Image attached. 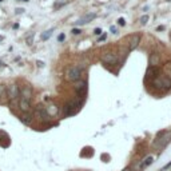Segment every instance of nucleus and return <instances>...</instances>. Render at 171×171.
<instances>
[{"mask_svg": "<svg viewBox=\"0 0 171 171\" xmlns=\"http://www.w3.org/2000/svg\"><path fill=\"white\" fill-rule=\"evenodd\" d=\"M170 142H171V132L160 131V132H158V136L154 143V147L157 148V150H162V148L166 147Z\"/></svg>", "mask_w": 171, "mask_h": 171, "instance_id": "f257e3e1", "label": "nucleus"}, {"mask_svg": "<svg viewBox=\"0 0 171 171\" xmlns=\"http://www.w3.org/2000/svg\"><path fill=\"white\" fill-rule=\"evenodd\" d=\"M152 84L162 91H167L171 88V79H169L166 75H158L155 79H152Z\"/></svg>", "mask_w": 171, "mask_h": 171, "instance_id": "f03ea898", "label": "nucleus"}, {"mask_svg": "<svg viewBox=\"0 0 171 171\" xmlns=\"http://www.w3.org/2000/svg\"><path fill=\"white\" fill-rule=\"evenodd\" d=\"M80 78H82V70H80V67L78 66H74V67H70L67 70L66 72V79L68 82H78V80H80Z\"/></svg>", "mask_w": 171, "mask_h": 171, "instance_id": "7ed1b4c3", "label": "nucleus"}, {"mask_svg": "<svg viewBox=\"0 0 171 171\" xmlns=\"http://www.w3.org/2000/svg\"><path fill=\"white\" fill-rule=\"evenodd\" d=\"M5 92H7V96H8V100H14V99H16L17 96L20 95V90H19V86L15 84V83H11L10 86L7 87V90H5Z\"/></svg>", "mask_w": 171, "mask_h": 171, "instance_id": "20e7f679", "label": "nucleus"}, {"mask_svg": "<svg viewBox=\"0 0 171 171\" xmlns=\"http://www.w3.org/2000/svg\"><path fill=\"white\" fill-rule=\"evenodd\" d=\"M80 106V102H75V100H72V102H68V103L64 106V110H63V114H64V116H70V115H74L76 112V110H78V107Z\"/></svg>", "mask_w": 171, "mask_h": 171, "instance_id": "39448f33", "label": "nucleus"}, {"mask_svg": "<svg viewBox=\"0 0 171 171\" xmlns=\"http://www.w3.org/2000/svg\"><path fill=\"white\" fill-rule=\"evenodd\" d=\"M75 91L78 92L80 99L84 98L86 91H87V83L84 80H78V82H75Z\"/></svg>", "mask_w": 171, "mask_h": 171, "instance_id": "423d86ee", "label": "nucleus"}, {"mask_svg": "<svg viewBox=\"0 0 171 171\" xmlns=\"http://www.w3.org/2000/svg\"><path fill=\"white\" fill-rule=\"evenodd\" d=\"M35 112H36V116H38L42 122H47V120L49 119V115H48L47 110H46V107L43 104H39L38 107H36Z\"/></svg>", "mask_w": 171, "mask_h": 171, "instance_id": "0eeeda50", "label": "nucleus"}, {"mask_svg": "<svg viewBox=\"0 0 171 171\" xmlns=\"http://www.w3.org/2000/svg\"><path fill=\"white\" fill-rule=\"evenodd\" d=\"M102 62H103L104 64H110V66H112L118 62V56L115 54H111V52H104L103 55H102Z\"/></svg>", "mask_w": 171, "mask_h": 171, "instance_id": "6e6552de", "label": "nucleus"}, {"mask_svg": "<svg viewBox=\"0 0 171 171\" xmlns=\"http://www.w3.org/2000/svg\"><path fill=\"white\" fill-rule=\"evenodd\" d=\"M95 17H96L95 12H88V14H86L84 16L80 17V19L76 21V24L78 26H83V24H87V23H90V21H92Z\"/></svg>", "mask_w": 171, "mask_h": 171, "instance_id": "1a4fd4ad", "label": "nucleus"}, {"mask_svg": "<svg viewBox=\"0 0 171 171\" xmlns=\"http://www.w3.org/2000/svg\"><path fill=\"white\" fill-rule=\"evenodd\" d=\"M139 42H141V35H139V33L132 35L131 38H130V40H128V49H130V51H134V49L138 47Z\"/></svg>", "mask_w": 171, "mask_h": 171, "instance_id": "9d476101", "label": "nucleus"}, {"mask_svg": "<svg viewBox=\"0 0 171 171\" xmlns=\"http://www.w3.org/2000/svg\"><path fill=\"white\" fill-rule=\"evenodd\" d=\"M154 162V158L151 157V155H147V157L144 158V159H142L141 160V163H139V166H138V169H139V171H142V170H144L146 167H148L150 164Z\"/></svg>", "mask_w": 171, "mask_h": 171, "instance_id": "9b49d317", "label": "nucleus"}, {"mask_svg": "<svg viewBox=\"0 0 171 171\" xmlns=\"http://www.w3.org/2000/svg\"><path fill=\"white\" fill-rule=\"evenodd\" d=\"M146 75H147L148 79H155L158 75H159V67H152L150 66L147 68V72H146Z\"/></svg>", "mask_w": 171, "mask_h": 171, "instance_id": "f8f14e48", "label": "nucleus"}, {"mask_svg": "<svg viewBox=\"0 0 171 171\" xmlns=\"http://www.w3.org/2000/svg\"><path fill=\"white\" fill-rule=\"evenodd\" d=\"M20 95H21V98L27 99V100H31V96H32V90H31V87H30V86H24V87H21V90H20Z\"/></svg>", "mask_w": 171, "mask_h": 171, "instance_id": "ddd939ff", "label": "nucleus"}, {"mask_svg": "<svg viewBox=\"0 0 171 171\" xmlns=\"http://www.w3.org/2000/svg\"><path fill=\"white\" fill-rule=\"evenodd\" d=\"M19 108L23 111V112H30V108H31L30 100H27V99H24V98H20V100H19Z\"/></svg>", "mask_w": 171, "mask_h": 171, "instance_id": "4468645a", "label": "nucleus"}, {"mask_svg": "<svg viewBox=\"0 0 171 171\" xmlns=\"http://www.w3.org/2000/svg\"><path fill=\"white\" fill-rule=\"evenodd\" d=\"M160 64V56L158 54H151L150 55V66L158 67Z\"/></svg>", "mask_w": 171, "mask_h": 171, "instance_id": "2eb2a0df", "label": "nucleus"}, {"mask_svg": "<svg viewBox=\"0 0 171 171\" xmlns=\"http://www.w3.org/2000/svg\"><path fill=\"white\" fill-rule=\"evenodd\" d=\"M46 110H47L49 116H55V115H58V112H59V108L55 104H51V106H48V107H46Z\"/></svg>", "mask_w": 171, "mask_h": 171, "instance_id": "dca6fc26", "label": "nucleus"}, {"mask_svg": "<svg viewBox=\"0 0 171 171\" xmlns=\"http://www.w3.org/2000/svg\"><path fill=\"white\" fill-rule=\"evenodd\" d=\"M52 32H54V28H49L47 31H44V32L42 33V40H43V42H46V40H48L49 38H51Z\"/></svg>", "mask_w": 171, "mask_h": 171, "instance_id": "f3484780", "label": "nucleus"}, {"mask_svg": "<svg viewBox=\"0 0 171 171\" xmlns=\"http://www.w3.org/2000/svg\"><path fill=\"white\" fill-rule=\"evenodd\" d=\"M163 71H164V74H166V76L169 78V79H171V62H169V63L164 64Z\"/></svg>", "mask_w": 171, "mask_h": 171, "instance_id": "a211bd4d", "label": "nucleus"}, {"mask_svg": "<svg viewBox=\"0 0 171 171\" xmlns=\"http://www.w3.org/2000/svg\"><path fill=\"white\" fill-rule=\"evenodd\" d=\"M31 120H32V115L30 112H27V115H23V116H21V122L24 124H30Z\"/></svg>", "mask_w": 171, "mask_h": 171, "instance_id": "6ab92c4d", "label": "nucleus"}, {"mask_svg": "<svg viewBox=\"0 0 171 171\" xmlns=\"http://www.w3.org/2000/svg\"><path fill=\"white\" fill-rule=\"evenodd\" d=\"M33 36H35V33L31 32L30 35L26 38V42H27V44H28V46H32V43H33Z\"/></svg>", "mask_w": 171, "mask_h": 171, "instance_id": "aec40b11", "label": "nucleus"}, {"mask_svg": "<svg viewBox=\"0 0 171 171\" xmlns=\"http://www.w3.org/2000/svg\"><path fill=\"white\" fill-rule=\"evenodd\" d=\"M148 19H150V17H148V15H143L141 19H139V23H141L142 26H146V23L148 21Z\"/></svg>", "mask_w": 171, "mask_h": 171, "instance_id": "412c9836", "label": "nucleus"}, {"mask_svg": "<svg viewBox=\"0 0 171 171\" xmlns=\"http://www.w3.org/2000/svg\"><path fill=\"white\" fill-rule=\"evenodd\" d=\"M66 0H60V2H58L56 3V4H55V8H60L62 7V5H64V4H66Z\"/></svg>", "mask_w": 171, "mask_h": 171, "instance_id": "4be33fe9", "label": "nucleus"}, {"mask_svg": "<svg viewBox=\"0 0 171 171\" xmlns=\"http://www.w3.org/2000/svg\"><path fill=\"white\" fill-rule=\"evenodd\" d=\"M4 95H5V87L0 84V98H3Z\"/></svg>", "mask_w": 171, "mask_h": 171, "instance_id": "5701e85b", "label": "nucleus"}, {"mask_svg": "<svg viewBox=\"0 0 171 171\" xmlns=\"http://www.w3.org/2000/svg\"><path fill=\"white\" fill-rule=\"evenodd\" d=\"M170 167H171V162H169V163H167V164H166V166H164V167H163V169H160L159 171H166V170H169V169H170Z\"/></svg>", "mask_w": 171, "mask_h": 171, "instance_id": "b1692460", "label": "nucleus"}, {"mask_svg": "<svg viewBox=\"0 0 171 171\" xmlns=\"http://www.w3.org/2000/svg\"><path fill=\"white\" fill-rule=\"evenodd\" d=\"M118 23H119V26H124V24H126V20H124L123 17H119V19H118Z\"/></svg>", "mask_w": 171, "mask_h": 171, "instance_id": "393cba45", "label": "nucleus"}, {"mask_svg": "<svg viewBox=\"0 0 171 171\" xmlns=\"http://www.w3.org/2000/svg\"><path fill=\"white\" fill-rule=\"evenodd\" d=\"M64 39H66V36H64V33H60V35L58 36V42H63Z\"/></svg>", "mask_w": 171, "mask_h": 171, "instance_id": "a878e982", "label": "nucleus"}, {"mask_svg": "<svg viewBox=\"0 0 171 171\" xmlns=\"http://www.w3.org/2000/svg\"><path fill=\"white\" fill-rule=\"evenodd\" d=\"M80 32H82V31H80L79 28H74V30H72V33H74V35H79Z\"/></svg>", "mask_w": 171, "mask_h": 171, "instance_id": "bb28decb", "label": "nucleus"}, {"mask_svg": "<svg viewBox=\"0 0 171 171\" xmlns=\"http://www.w3.org/2000/svg\"><path fill=\"white\" fill-rule=\"evenodd\" d=\"M94 33H95V35H100V33H102V30H100V28H95Z\"/></svg>", "mask_w": 171, "mask_h": 171, "instance_id": "cd10ccee", "label": "nucleus"}, {"mask_svg": "<svg viewBox=\"0 0 171 171\" xmlns=\"http://www.w3.org/2000/svg\"><path fill=\"white\" fill-rule=\"evenodd\" d=\"M24 10L23 8H16V14H23Z\"/></svg>", "mask_w": 171, "mask_h": 171, "instance_id": "c85d7f7f", "label": "nucleus"}, {"mask_svg": "<svg viewBox=\"0 0 171 171\" xmlns=\"http://www.w3.org/2000/svg\"><path fill=\"white\" fill-rule=\"evenodd\" d=\"M111 32H112V33H116V27H111Z\"/></svg>", "mask_w": 171, "mask_h": 171, "instance_id": "c756f323", "label": "nucleus"}, {"mask_svg": "<svg viewBox=\"0 0 171 171\" xmlns=\"http://www.w3.org/2000/svg\"><path fill=\"white\" fill-rule=\"evenodd\" d=\"M38 66L39 67H43V66H44V63H43V62H40V60H38Z\"/></svg>", "mask_w": 171, "mask_h": 171, "instance_id": "7c9ffc66", "label": "nucleus"}, {"mask_svg": "<svg viewBox=\"0 0 171 171\" xmlns=\"http://www.w3.org/2000/svg\"><path fill=\"white\" fill-rule=\"evenodd\" d=\"M106 39V35H103V36H100V38H99V42H102V40H104Z\"/></svg>", "mask_w": 171, "mask_h": 171, "instance_id": "2f4dec72", "label": "nucleus"}, {"mask_svg": "<svg viewBox=\"0 0 171 171\" xmlns=\"http://www.w3.org/2000/svg\"><path fill=\"white\" fill-rule=\"evenodd\" d=\"M157 30H158V31H162V30H164V27H163V26H160V27H158Z\"/></svg>", "mask_w": 171, "mask_h": 171, "instance_id": "473e14b6", "label": "nucleus"}, {"mask_svg": "<svg viewBox=\"0 0 171 171\" xmlns=\"http://www.w3.org/2000/svg\"><path fill=\"white\" fill-rule=\"evenodd\" d=\"M2 67H4V63H3V62L0 60V68H2Z\"/></svg>", "mask_w": 171, "mask_h": 171, "instance_id": "72a5a7b5", "label": "nucleus"}, {"mask_svg": "<svg viewBox=\"0 0 171 171\" xmlns=\"http://www.w3.org/2000/svg\"><path fill=\"white\" fill-rule=\"evenodd\" d=\"M3 39H4V38H3V36L0 35V42H3Z\"/></svg>", "mask_w": 171, "mask_h": 171, "instance_id": "f704fd0d", "label": "nucleus"}, {"mask_svg": "<svg viewBox=\"0 0 171 171\" xmlns=\"http://www.w3.org/2000/svg\"><path fill=\"white\" fill-rule=\"evenodd\" d=\"M124 171H132L131 169H126V170H124Z\"/></svg>", "mask_w": 171, "mask_h": 171, "instance_id": "c9c22d12", "label": "nucleus"}, {"mask_svg": "<svg viewBox=\"0 0 171 171\" xmlns=\"http://www.w3.org/2000/svg\"><path fill=\"white\" fill-rule=\"evenodd\" d=\"M20 2H28V0H20Z\"/></svg>", "mask_w": 171, "mask_h": 171, "instance_id": "e433bc0d", "label": "nucleus"}, {"mask_svg": "<svg viewBox=\"0 0 171 171\" xmlns=\"http://www.w3.org/2000/svg\"><path fill=\"white\" fill-rule=\"evenodd\" d=\"M2 2H3V0H0V3H2Z\"/></svg>", "mask_w": 171, "mask_h": 171, "instance_id": "4c0bfd02", "label": "nucleus"}, {"mask_svg": "<svg viewBox=\"0 0 171 171\" xmlns=\"http://www.w3.org/2000/svg\"><path fill=\"white\" fill-rule=\"evenodd\" d=\"M169 2H171V0H169Z\"/></svg>", "mask_w": 171, "mask_h": 171, "instance_id": "58836bf2", "label": "nucleus"}]
</instances>
